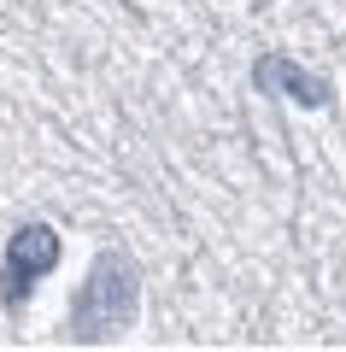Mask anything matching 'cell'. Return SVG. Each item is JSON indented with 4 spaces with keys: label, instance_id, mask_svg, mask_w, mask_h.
<instances>
[{
    "label": "cell",
    "instance_id": "3",
    "mask_svg": "<svg viewBox=\"0 0 346 352\" xmlns=\"http://www.w3.org/2000/svg\"><path fill=\"white\" fill-rule=\"evenodd\" d=\"M252 82L264 88V94H276V100H294V106H329L334 100V88H329V76H317V71H305V65H294L288 53H264L259 65H252Z\"/></svg>",
    "mask_w": 346,
    "mask_h": 352
},
{
    "label": "cell",
    "instance_id": "1",
    "mask_svg": "<svg viewBox=\"0 0 346 352\" xmlns=\"http://www.w3.org/2000/svg\"><path fill=\"white\" fill-rule=\"evenodd\" d=\"M136 305H141L136 264H129L124 252H100L94 270H88V282L71 300V340H88V346H94V340L124 335V329L136 323Z\"/></svg>",
    "mask_w": 346,
    "mask_h": 352
},
{
    "label": "cell",
    "instance_id": "2",
    "mask_svg": "<svg viewBox=\"0 0 346 352\" xmlns=\"http://www.w3.org/2000/svg\"><path fill=\"white\" fill-rule=\"evenodd\" d=\"M53 264H59V229L53 223H18L12 241H6V264H0V300L18 305Z\"/></svg>",
    "mask_w": 346,
    "mask_h": 352
}]
</instances>
